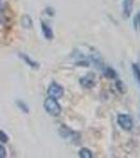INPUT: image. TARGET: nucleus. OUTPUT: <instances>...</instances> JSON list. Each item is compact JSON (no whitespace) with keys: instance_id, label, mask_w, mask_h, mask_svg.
Masks as SVG:
<instances>
[{"instance_id":"obj_1","label":"nucleus","mask_w":140,"mask_h":158,"mask_svg":"<svg viewBox=\"0 0 140 158\" xmlns=\"http://www.w3.org/2000/svg\"><path fill=\"white\" fill-rule=\"evenodd\" d=\"M43 108L47 112V114H50L51 116H54V117L59 116L61 112H62V108L58 103L57 99L52 97H47L45 99L44 103H43Z\"/></svg>"},{"instance_id":"obj_2","label":"nucleus","mask_w":140,"mask_h":158,"mask_svg":"<svg viewBox=\"0 0 140 158\" xmlns=\"http://www.w3.org/2000/svg\"><path fill=\"white\" fill-rule=\"evenodd\" d=\"M117 123L124 131H131L134 127L133 117L129 114H119L117 117Z\"/></svg>"},{"instance_id":"obj_3","label":"nucleus","mask_w":140,"mask_h":158,"mask_svg":"<svg viewBox=\"0 0 140 158\" xmlns=\"http://www.w3.org/2000/svg\"><path fill=\"white\" fill-rule=\"evenodd\" d=\"M47 95H49V97L55 98L58 100V99L62 98V96L64 95V89L58 83L53 82L47 88Z\"/></svg>"},{"instance_id":"obj_4","label":"nucleus","mask_w":140,"mask_h":158,"mask_svg":"<svg viewBox=\"0 0 140 158\" xmlns=\"http://www.w3.org/2000/svg\"><path fill=\"white\" fill-rule=\"evenodd\" d=\"M79 82H80V85L85 89L94 88V86L96 85V82H97V80H96V75L94 73L88 74V75L83 76V77H81L79 79Z\"/></svg>"},{"instance_id":"obj_5","label":"nucleus","mask_w":140,"mask_h":158,"mask_svg":"<svg viewBox=\"0 0 140 158\" xmlns=\"http://www.w3.org/2000/svg\"><path fill=\"white\" fill-rule=\"evenodd\" d=\"M134 7V0H123L122 2V11L126 18H130L133 12Z\"/></svg>"},{"instance_id":"obj_6","label":"nucleus","mask_w":140,"mask_h":158,"mask_svg":"<svg viewBox=\"0 0 140 158\" xmlns=\"http://www.w3.org/2000/svg\"><path fill=\"white\" fill-rule=\"evenodd\" d=\"M19 58H21L22 61H24L25 63H27L29 67H31L32 69H34V70H37V69H39V63L37 62V61L33 60L32 58L30 57V56H27V54H23V53H19L18 54Z\"/></svg>"},{"instance_id":"obj_7","label":"nucleus","mask_w":140,"mask_h":158,"mask_svg":"<svg viewBox=\"0 0 140 158\" xmlns=\"http://www.w3.org/2000/svg\"><path fill=\"white\" fill-rule=\"evenodd\" d=\"M41 31H42V34L44 36L45 39H49L52 40L54 38V33H53V30L50 27V25H47L45 22L41 21Z\"/></svg>"},{"instance_id":"obj_8","label":"nucleus","mask_w":140,"mask_h":158,"mask_svg":"<svg viewBox=\"0 0 140 158\" xmlns=\"http://www.w3.org/2000/svg\"><path fill=\"white\" fill-rule=\"evenodd\" d=\"M103 76L108 79H111V80H114V79H117L118 75H117V72L114 70L113 68L111 67H106L103 69Z\"/></svg>"},{"instance_id":"obj_9","label":"nucleus","mask_w":140,"mask_h":158,"mask_svg":"<svg viewBox=\"0 0 140 158\" xmlns=\"http://www.w3.org/2000/svg\"><path fill=\"white\" fill-rule=\"evenodd\" d=\"M59 134L62 138H68V137H72L74 135V132L71 129H68L65 126H61L59 129Z\"/></svg>"},{"instance_id":"obj_10","label":"nucleus","mask_w":140,"mask_h":158,"mask_svg":"<svg viewBox=\"0 0 140 158\" xmlns=\"http://www.w3.org/2000/svg\"><path fill=\"white\" fill-rule=\"evenodd\" d=\"M21 24L24 29H31L33 27V21L32 18L29 16V15H23L21 18Z\"/></svg>"},{"instance_id":"obj_11","label":"nucleus","mask_w":140,"mask_h":158,"mask_svg":"<svg viewBox=\"0 0 140 158\" xmlns=\"http://www.w3.org/2000/svg\"><path fill=\"white\" fill-rule=\"evenodd\" d=\"M79 156L82 158H93V153L86 148H82L79 151Z\"/></svg>"},{"instance_id":"obj_12","label":"nucleus","mask_w":140,"mask_h":158,"mask_svg":"<svg viewBox=\"0 0 140 158\" xmlns=\"http://www.w3.org/2000/svg\"><path fill=\"white\" fill-rule=\"evenodd\" d=\"M16 103H17V106H18V108L21 110L23 113H25V114H29L30 113V108L27 106V104L25 103V102H23L22 100H17Z\"/></svg>"},{"instance_id":"obj_13","label":"nucleus","mask_w":140,"mask_h":158,"mask_svg":"<svg viewBox=\"0 0 140 158\" xmlns=\"http://www.w3.org/2000/svg\"><path fill=\"white\" fill-rule=\"evenodd\" d=\"M132 70H133V74L135 78H136V80L140 83V67L138 64H136V63H133L132 64Z\"/></svg>"},{"instance_id":"obj_14","label":"nucleus","mask_w":140,"mask_h":158,"mask_svg":"<svg viewBox=\"0 0 140 158\" xmlns=\"http://www.w3.org/2000/svg\"><path fill=\"white\" fill-rule=\"evenodd\" d=\"M133 25H134V27L136 31L140 30V12L135 15V17L133 19Z\"/></svg>"},{"instance_id":"obj_15","label":"nucleus","mask_w":140,"mask_h":158,"mask_svg":"<svg viewBox=\"0 0 140 158\" xmlns=\"http://www.w3.org/2000/svg\"><path fill=\"white\" fill-rule=\"evenodd\" d=\"M116 89L119 91V93H120V94L126 93V88H124V83L122 82V81H120V80H118L116 82Z\"/></svg>"},{"instance_id":"obj_16","label":"nucleus","mask_w":140,"mask_h":158,"mask_svg":"<svg viewBox=\"0 0 140 158\" xmlns=\"http://www.w3.org/2000/svg\"><path fill=\"white\" fill-rule=\"evenodd\" d=\"M0 141H1L2 143H6V142L9 141V136H7L3 131H0Z\"/></svg>"},{"instance_id":"obj_17","label":"nucleus","mask_w":140,"mask_h":158,"mask_svg":"<svg viewBox=\"0 0 140 158\" xmlns=\"http://www.w3.org/2000/svg\"><path fill=\"white\" fill-rule=\"evenodd\" d=\"M6 157V150L2 144H0V158Z\"/></svg>"},{"instance_id":"obj_18","label":"nucleus","mask_w":140,"mask_h":158,"mask_svg":"<svg viewBox=\"0 0 140 158\" xmlns=\"http://www.w3.org/2000/svg\"><path fill=\"white\" fill-rule=\"evenodd\" d=\"M2 10H3V2L2 0H0V12H2Z\"/></svg>"}]
</instances>
